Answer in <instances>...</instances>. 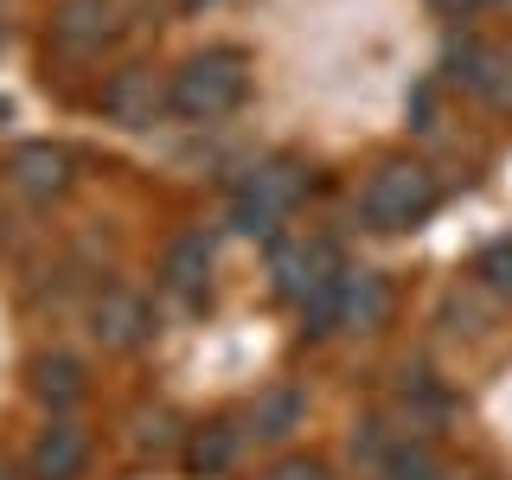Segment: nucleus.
<instances>
[{
    "label": "nucleus",
    "mask_w": 512,
    "mask_h": 480,
    "mask_svg": "<svg viewBox=\"0 0 512 480\" xmlns=\"http://www.w3.org/2000/svg\"><path fill=\"white\" fill-rule=\"evenodd\" d=\"M448 77L468 84L487 109L512 116V39H480V32L455 39L448 45Z\"/></svg>",
    "instance_id": "nucleus-5"
},
{
    "label": "nucleus",
    "mask_w": 512,
    "mask_h": 480,
    "mask_svg": "<svg viewBox=\"0 0 512 480\" xmlns=\"http://www.w3.org/2000/svg\"><path fill=\"white\" fill-rule=\"evenodd\" d=\"M378 480H455L448 474V455L423 436H391L378 448Z\"/></svg>",
    "instance_id": "nucleus-13"
},
{
    "label": "nucleus",
    "mask_w": 512,
    "mask_h": 480,
    "mask_svg": "<svg viewBox=\"0 0 512 480\" xmlns=\"http://www.w3.org/2000/svg\"><path fill=\"white\" fill-rule=\"evenodd\" d=\"M192 7H199V0H192Z\"/></svg>",
    "instance_id": "nucleus-22"
},
{
    "label": "nucleus",
    "mask_w": 512,
    "mask_h": 480,
    "mask_svg": "<svg viewBox=\"0 0 512 480\" xmlns=\"http://www.w3.org/2000/svg\"><path fill=\"white\" fill-rule=\"evenodd\" d=\"M391 320V282L378 269H346L340 288H333V327H352V333H372Z\"/></svg>",
    "instance_id": "nucleus-8"
},
{
    "label": "nucleus",
    "mask_w": 512,
    "mask_h": 480,
    "mask_svg": "<svg viewBox=\"0 0 512 480\" xmlns=\"http://www.w3.org/2000/svg\"><path fill=\"white\" fill-rule=\"evenodd\" d=\"M0 480H13V474H7V468H0Z\"/></svg>",
    "instance_id": "nucleus-21"
},
{
    "label": "nucleus",
    "mask_w": 512,
    "mask_h": 480,
    "mask_svg": "<svg viewBox=\"0 0 512 480\" xmlns=\"http://www.w3.org/2000/svg\"><path fill=\"white\" fill-rule=\"evenodd\" d=\"M256 480H333V474H327V461H314V455H288L276 468H263Z\"/></svg>",
    "instance_id": "nucleus-18"
},
{
    "label": "nucleus",
    "mask_w": 512,
    "mask_h": 480,
    "mask_svg": "<svg viewBox=\"0 0 512 480\" xmlns=\"http://www.w3.org/2000/svg\"><path fill=\"white\" fill-rule=\"evenodd\" d=\"M84 468H90V436L71 416H52V423L39 429V442H32L26 474L32 480H84Z\"/></svg>",
    "instance_id": "nucleus-7"
},
{
    "label": "nucleus",
    "mask_w": 512,
    "mask_h": 480,
    "mask_svg": "<svg viewBox=\"0 0 512 480\" xmlns=\"http://www.w3.org/2000/svg\"><path fill=\"white\" fill-rule=\"evenodd\" d=\"M474 276H480V288H493V295L512 301V237H500V244H487L474 256Z\"/></svg>",
    "instance_id": "nucleus-17"
},
{
    "label": "nucleus",
    "mask_w": 512,
    "mask_h": 480,
    "mask_svg": "<svg viewBox=\"0 0 512 480\" xmlns=\"http://www.w3.org/2000/svg\"><path fill=\"white\" fill-rule=\"evenodd\" d=\"M52 39L64 52H103L109 39H116V0H64L52 13Z\"/></svg>",
    "instance_id": "nucleus-10"
},
{
    "label": "nucleus",
    "mask_w": 512,
    "mask_h": 480,
    "mask_svg": "<svg viewBox=\"0 0 512 480\" xmlns=\"http://www.w3.org/2000/svg\"><path fill=\"white\" fill-rule=\"evenodd\" d=\"M301 391L295 384H276L269 397H256V410H250V429L256 436H269V442H282V436H295V423H301Z\"/></svg>",
    "instance_id": "nucleus-16"
},
{
    "label": "nucleus",
    "mask_w": 512,
    "mask_h": 480,
    "mask_svg": "<svg viewBox=\"0 0 512 480\" xmlns=\"http://www.w3.org/2000/svg\"><path fill=\"white\" fill-rule=\"evenodd\" d=\"M212 237L205 231H180L167 244V256H160V282L173 288L180 301H205V288H212Z\"/></svg>",
    "instance_id": "nucleus-11"
},
{
    "label": "nucleus",
    "mask_w": 512,
    "mask_h": 480,
    "mask_svg": "<svg viewBox=\"0 0 512 480\" xmlns=\"http://www.w3.org/2000/svg\"><path fill=\"white\" fill-rule=\"evenodd\" d=\"M436 7H442V13H455V20H461V13H468L474 0H436Z\"/></svg>",
    "instance_id": "nucleus-19"
},
{
    "label": "nucleus",
    "mask_w": 512,
    "mask_h": 480,
    "mask_svg": "<svg viewBox=\"0 0 512 480\" xmlns=\"http://www.w3.org/2000/svg\"><path fill=\"white\" fill-rule=\"evenodd\" d=\"M244 96H250V58L237 45H212V52H192L173 71L167 109L180 122H224Z\"/></svg>",
    "instance_id": "nucleus-2"
},
{
    "label": "nucleus",
    "mask_w": 512,
    "mask_h": 480,
    "mask_svg": "<svg viewBox=\"0 0 512 480\" xmlns=\"http://www.w3.org/2000/svg\"><path fill=\"white\" fill-rule=\"evenodd\" d=\"M84 391H90V378H84V365L71 359V352H52V359H32V397H39L45 410H71V404H84Z\"/></svg>",
    "instance_id": "nucleus-14"
},
{
    "label": "nucleus",
    "mask_w": 512,
    "mask_h": 480,
    "mask_svg": "<svg viewBox=\"0 0 512 480\" xmlns=\"http://www.w3.org/2000/svg\"><path fill=\"white\" fill-rule=\"evenodd\" d=\"M346 263L327 237H276L269 244V288L295 301L308 333H333V288H340Z\"/></svg>",
    "instance_id": "nucleus-1"
},
{
    "label": "nucleus",
    "mask_w": 512,
    "mask_h": 480,
    "mask_svg": "<svg viewBox=\"0 0 512 480\" xmlns=\"http://www.w3.org/2000/svg\"><path fill=\"white\" fill-rule=\"evenodd\" d=\"M0 122H7V103H0Z\"/></svg>",
    "instance_id": "nucleus-20"
},
{
    "label": "nucleus",
    "mask_w": 512,
    "mask_h": 480,
    "mask_svg": "<svg viewBox=\"0 0 512 480\" xmlns=\"http://www.w3.org/2000/svg\"><path fill=\"white\" fill-rule=\"evenodd\" d=\"M237 448H244V429L237 423H205L199 436L186 442V468L192 474H224L237 461Z\"/></svg>",
    "instance_id": "nucleus-15"
},
{
    "label": "nucleus",
    "mask_w": 512,
    "mask_h": 480,
    "mask_svg": "<svg viewBox=\"0 0 512 480\" xmlns=\"http://www.w3.org/2000/svg\"><path fill=\"white\" fill-rule=\"evenodd\" d=\"M90 333L109 352H135L154 333V308L135 295V288H103V295H96V308H90Z\"/></svg>",
    "instance_id": "nucleus-6"
},
{
    "label": "nucleus",
    "mask_w": 512,
    "mask_h": 480,
    "mask_svg": "<svg viewBox=\"0 0 512 480\" xmlns=\"http://www.w3.org/2000/svg\"><path fill=\"white\" fill-rule=\"evenodd\" d=\"M308 192V173L295 167V160H263V167H250L244 180L231 192V224L244 237H276V224L295 212V199Z\"/></svg>",
    "instance_id": "nucleus-4"
},
{
    "label": "nucleus",
    "mask_w": 512,
    "mask_h": 480,
    "mask_svg": "<svg viewBox=\"0 0 512 480\" xmlns=\"http://www.w3.org/2000/svg\"><path fill=\"white\" fill-rule=\"evenodd\" d=\"M436 199H442L436 173H429L423 160L397 154V160H378L372 180L359 186V218L372 224V231H410V224H423L436 212Z\"/></svg>",
    "instance_id": "nucleus-3"
},
{
    "label": "nucleus",
    "mask_w": 512,
    "mask_h": 480,
    "mask_svg": "<svg viewBox=\"0 0 512 480\" xmlns=\"http://www.w3.org/2000/svg\"><path fill=\"white\" fill-rule=\"evenodd\" d=\"M160 103H167V96H160V84H154L148 64H128V71H116V77L103 84V109H109L122 128H148Z\"/></svg>",
    "instance_id": "nucleus-12"
},
{
    "label": "nucleus",
    "mask_w": 512,
    "mask_h": 480,
    "mask_svg": "<svg viewBox=\"0 0 512 480\" xmlns=\"http://www.w3.org/2000/svg\"><path fill=\"white\" fill-rule=\"evenodd\" d=\"M7 180L26 192V199H52V192L71 186V154L58 141H20L7 154Z\"/></svg>",
    "instance_id": "nucleus-9"
}]
</instances>
